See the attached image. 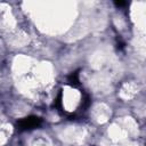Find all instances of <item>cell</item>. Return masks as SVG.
<instances>
[{
    "label": "cell",
    "instance_id": "obj_1",
    "mask_svg": "<svg viewBox=\"0 0 146 146\" xmlns=\"http://www.w3.org/2000/svg\"><path fill=\"white\" fill-rule=\"evenodd\" d=\"M42 123V120L39 116H27L22 119L21 121H18L17 127L19 130H31V129H35L38 127H40Z\"/></svg>",
    "mask_w": 146,
    "mask_h": 146
},
{
    "label": "cell",
    "instance_id": "obj_2",
    "mask_svg": "<svg viewBox=\"0 0 146 146\" xmlns=\"http://www.w3.org/2000/svg\"><path fill=\"white\" fill-rule=\"evenodd\" d=\"M67 81L71 86L73 87H78L80 84V80H79V71H75L73 73L70 74V76L67 78Z\"/></svg>",
    "mask_w": 146,
    "mask_h": 146
},
{
    "label": "cell",
    "instance_id": "obj_3",
    "mask_svg": "<svg viewBox=\"0 0 146 146\" xmlns=\"http://www.w3.org/2000/svg\"><path fill=\"white\" fill-rule=\"evenodd\" d=\"M54 105H55V107H57L58 110H60V107H62V92H59V94H58L57 98L55 99Z\"/></svg>",
    "mask_w": 146,
    "mask_h": 146
},
{
    "label": "cell",
    "instance_id": "obj_4",
    "mask_svg": "<svg viewBox=\"0 0 146 146\" xmlns=\"http://www.w3.org/2000/svg\"><path fill=\"white\" fill-rule=\"evenodd\" d=\"M115 5L116 6H124V5H127V2H124V1H115Z\"/></svg>",
    "mask_w": 146,
    "mask_h": 146
}]
</instances>
